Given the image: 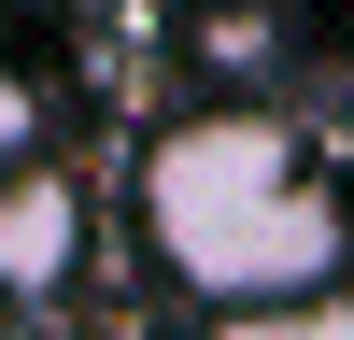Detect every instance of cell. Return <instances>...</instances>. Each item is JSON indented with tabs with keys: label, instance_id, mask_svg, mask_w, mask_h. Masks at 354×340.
<instances>
[{
	"label": "cell",
	"instance_id": "obj_3",
	"mask_svg": "<svg viewBox=\"0 0 354 340\" xmlns=\"http://www.w3.org/2000/svg\"><path fill=\"white\" fill-rule=\"evenodd\" d=\"M255 340H354V298L326 283V298H283V312H241Z\"/></svg>",
	"mask_w": 354,
	"mask_h": 340
},
{
	"label": "cell",
	"instance_id": "obj_4",
	"mask_svg": "<svg viewBox=\"0 0 354 340\" xmlns=\"http://www.w3.org/2000/svg\"><path fill=\"white\" fill-rule=\"evenodd\" d=\"M28 142H43V113H28V85H15V71H0V170H15V156H28Z\"/></svg>",
	"mask_w": 354,
	"mask_h": 340
},
{
	"label": "cell",
	"instance_id": "obj_2",
	"mask_svg": "<svg viewBox=\"0 0 354 340\" xmlns=\"http://www.w3.org/2000/svg\"><path fill=\"white\" fill-rule=\"evenodd\" d=\"M71 241H85L71 185L15 156V170H0V283H15V298H43V283H71Z\"/></svg>",
	"mask_w": 354,
	"mask_h": 340
},
{
	"label": "cell",
	"instance_id": "obj_1",
	"mask_svg": "<svg viewBox=\"0 0 354 340\" xmlns=\"http://www.w3.org/2000/svg\"><path fill=\"white\" fill-rule=\"evenodd\" d=\"M142 241H156V270L185 283V298L283 312V298H326L340 283L354 213H340L326 156H312L283 113L213 100V113H185V128L142 142Z\"/></svg>",
	"mask_w": 354,
	"mask_h": 340
},
{
	"label": "cell",
	"instance_id": "obj_5",
	"mask_svg": "<svg viewBox=\"0 0 354 340\" xmlns=\"http://www.w3.org/2000/svg\"><path fill=\"white\" fill-rule=\"evenodd\" d=\"M213 340H255V326H241V312H227V326H213Z\"/></svg>",
	"mask_w": 354,
	"mask_h": 340
}]
</instances>
